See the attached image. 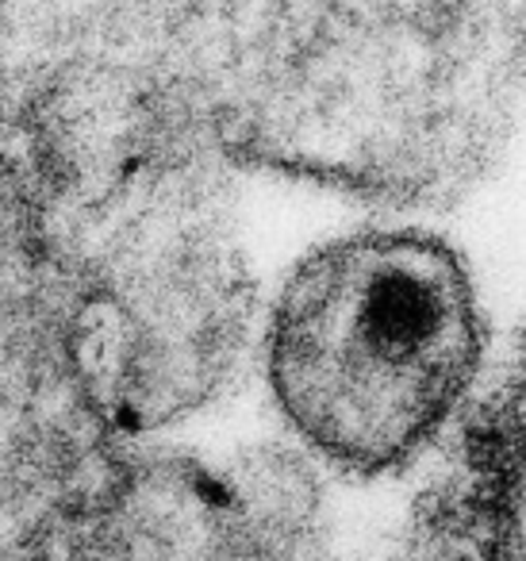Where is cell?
<instances>
[{"mask_svg":"<svg viewBox=\"0 0 526 561\" xmlns=\"http://www.w3.org/2000/svg\"><path fill=\"white\" fill-rule=\"evenodd\" d=\"M488 316L465 254L419 216L308 247L273 285L258 374L277 415L357 469L415 454L465 404Z\"/></svg>","mask_w":526,"mask_h":561,"instance_id":"7a4b0ae2","label":"cell"},{"mask_svg":"<svg viewBox=\"0 0 526 561\" xmlns=\"http://www.w3.org/2000/svg\"><path fill=\"white\" fill-rule=\"evenodd\" d=\"M181 58L239 162L426 211L507 119L511 0H173Z\"/></svg>","mask_w":526,"mask_h":561,"instance_id":"6da1fadb","label":"cell"}]
</instances>
